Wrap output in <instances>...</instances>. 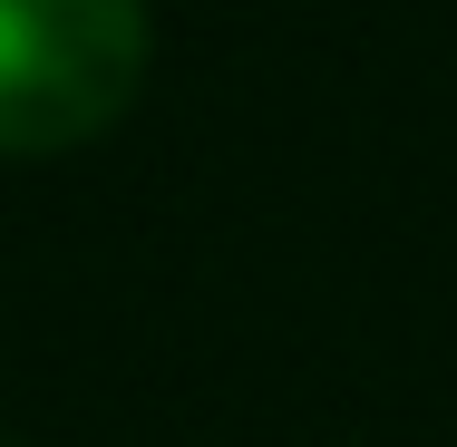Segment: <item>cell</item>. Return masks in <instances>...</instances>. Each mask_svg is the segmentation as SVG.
I'll return each mask as SVG.
<instances>
[{
    "instance_id": "obj_1",
    "label": "cell",
    "mask_w": 457,
    "mask_h": 447,
    "mask_svg": "<svg viewBox=\"0 0 457 447\" xmlns=\"http://www.w3.org/2000/svg\"><path fill=\"white\" fill-rule=\"evenodd\" d=\"M146 0H0V156H69L146 88Z\"/></svg>"
},
{
    "instance_id": "obj_2",
    "label": "cell",
    "mask_w": 457,
    "mask_h": 447,
    "mask_svg": "<svg viewBox=\"0 0 457 447\" xmlns=\"http://www.w3.org/2000/svg\"><path fill=\"white\" fill-rule=\"evenodd\" d=\"M0 447H10V438H0Z\"/></svg>"
}]
</instances>
